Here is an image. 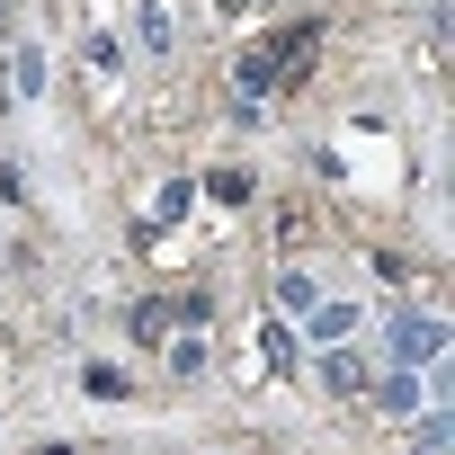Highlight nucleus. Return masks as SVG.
I'll return each instance as SVG.
<instances>
[{"mask_svg": "<svg viewBox=\"0 0 455 455\" xmlns=\"http://www.w3.org/2000/svg\"><path fill=\"white\" fill-rule=\"evenodd\" d=\"M393 357H402V366H437V357H446V322H428V313H393Z\"/></svg>", "mask_w": 455, "mask_h": 455, "instance_id": "f257e3e1", "label": "nucleus"}, {"mask_svg": "<svg viewBox=\"0 0 455 455\" xmlns=\"http://www.w3.org/2000/svg\"><path fill=\"white\" fill-rule=\"evenodd\" d=\"M277 90V54L259 45V54H242V72H233V99H242V116H259V99Z\"/></svg>", "mask_w": 455, "mask_h": 455, "instance_id": "f03ea898", "label": "nucleus"}, {"mask_svg": "<svg viewBox=\"0 0 455 455\" xmlns=\"http://www.w3.org/2000/svg\"><path fill=\"white\" fill-rule=\"evenodd\" d=\"M375 402H384V411H393V419H411V411H419V402H428V384H419V366H393V375H384V384H375Z\"/></svg>", "mask_w": 455, "mask_h": 455, "instance_id": "7ed1b4c3", "label": "nucleus"}, {"mask_svg": "<svg viewBox=\"0 0 455 455\" xmlns=\"http://www.w3.org/2000/svg\"><path fill=\"white\" fill-rule=\"evenodd\" d=\"M0 90H10V99H36V90H45V54H36V45H28V54H10Z\"/></svg>", "mask_w": 455, "mask_h": 455, "instance_id": "20e7f679", "label": "nucleus"}, {"mask_svg": "<svg viewBox=\"0 0 455 455\" xmlns=\"http://www.w3.org/2000/svg\"><path fill=\"white\" fill-rule=\"evenodd\" d=\"M304 313H313V339H322V348H331V339H348V331L366 322L357 304H304Z\"/></svg>", "mask_w": 455, "mask_h": 455, "instance_id": "39448f33", "label": "nucleus"}, {"mask_svg": "<svg viewBox=\"0 0 455 455\" xmlns=\"http://www.w3.org/2000/svg\"><path fill=\"white\" fill-rule=\"evenodd\" d=\"M357 384H366V366H357V357L331 339V357H322V393H357Z\"/></svg>", "mask_w": 455, "mask_h": 455, "instance_id": "423d86ee", "label": "nucleus"}, {"mask_svg": "<svg viewBox=\"0 0 455 455\" xmlns=\"http://www.w3.org/2000/svg\"><path fill=\"white\" fill-rule=\"evenodd\" d=\"M170 36H179V19H170V0H143V45H152V54H170Z\"/></svg>", "mask_w": 455, "mask_h": 455, "instance_id": "0eeeda50", "label": "nucleus"}, {"mask_svg": "<svg viewBox=\"0 0 455 455\" xmlns=\"http://www.w3.org/2000/svg\"><path fill=\"white\" fill-rule=\"evenodd\" d=\"M81 393H90V402H125V375H116V366H99V357H90V366H81Z\"/></svg>", "mask_w": 455, "mask_h": 455, "instance_id": "6e6552de", "label": "nucleus"}, {"mask_svg": "<svg viewBox=\"0 0 455 455\" xmlns=\"http://www.w3.org/2000/svg\"><path fill=\"white\" fill-rule=\"evenodd\" d=\"M411 437H419L428 455H437V446H455V411H419V428H411Z\"/></svg>", "mask_w": 455, "mask_h": 455, "instance_id": "1a4fd4ad", "label": "nucleus"}, {"mask_svg": "<svg viewBox=\"0 0 455 455\" xmlns=\"http://www.w3.org/2000/svg\"><path fill=\"white\" fill-rule=\"evenodd\" d=\"M277 304L304 313V304H313V268H286V277H277Z\"/></svg>", "mask_w": 455, "mask_h": 455, "instance_id": "9d476101", "label": "nucleus"}, {"mask_svg": "<svg viewBox=\"0 0 455 455\" xmlns=\"http://www.w3.org/2000/svg\"><path fill=\"white\" fill-rule=\"evenodd\" d=\"M205 188H214L223 205H242V196H251V170H205Z\"/></svg>", "mask_w": 455, "mask_h": 455, "instance_id": "9b49d317", "label": "nucleus"}, {"mask_svg": "<svg viewBox=\"0 0 455 455\" xmlns=\"http://www.w3.org/2000/svg\"><path fill=\"white\" fill-rule=\"evenodd\" d=\"M81 63H90V72H116V36H108V28H99V36H90V45H81Z\"/></svg>", "mask_w": 455, "mask_h": 455, "instance_id": "f8f14e48", "label": "nucleus"}]
</instances>
